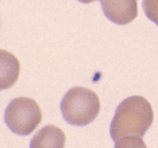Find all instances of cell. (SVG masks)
<instances>
[{
  "instance_id": "obj_1",
  "label": "cell",
  "mask_w": 158,
  "mask_h": 148,
  "mask_svg": "<svg viewBox=\"0 0 158 148\" xmlns=\"http://www.w3.org/2000/svg\"><path fill=\"white\" fill-rule=\"evenodd\" d=\"M154 121L151 104L143 96L124 99L117 108L110 125L111 138L117 142L129 136L143 137Z\"/></svg>"
},
{
  "instance_id": "obj_2",
  "label": "cell",
  "mask_w": 158,
  "mask_h": 148,
  "mask_svg": "<svg viewBox=\"0 0 158 148\" xmlns=\"http://www.w3.org/2000/svg\"><path fill=\"white\" fill-rule=\"evenodd\" d=\"M63 119L73 126H86L95 120L100 111L98 95L85 87L69 90L60 103Z\"/></svg>"
},
{
  "instance_id": "obj_3",
  "label": "cell",
  "mask_w": 158,
  "mask_h": 148,
  "mask_svg": "<svg viewBox=\"0 0 158 148\" xmlns=\"http://www.w3.org/2000/svg\"><path fill=\"white\" fill-rule=\"evenodd\" d=\"M42 111L35 100L29 97H17L7 105L4 121L7 128L15 134L27 136L42 121Z\"/></svg>"
},
{
  "instance_id": "obj_4",
  "label": "cell",
  "mask_w": 158,
  "mask_h": 148,
  "mask_svg": "<svg viewBox=\"0 0 158 148\" xmlns=\"http://www.w3.org/2000/svg\"><path fill=\"white\" fill-rule=\"evenodd\" d=\"M105 16L112 22L125 25L138 15L137 0H100Z\"/></svg>"
},
{
  "instance_id": "obj_5",
  "label": "cell",
  "mask_w": 158,
  "mask_h": 148,
  "mask_svg": "<svg viewBox=\"0 0 158 148\" xmlns=\"http://www.w3.org/2000/svg\"><path fill=\"white\" fill-rule=\"evenodd\" d=\"M65 144L64 132L55 125H46L31 138L30 148H64Z\"/></svg>"
},
{
  "instance_id": "obj_6",
  "label": "cell",
  "mask_w": 158,
  "mask_h": 148,
  "mask_svg": "<svg viewBox=\"0 0 158 148\" xmlns=\"http://www.w3.org/2000/svg\"><path fill=\"white\" fill-rule=\"evenodd\" d=\"M19 70L18 58L10 52L0 49V91L9 89L17 82Z\"/></svg>"
},
{
  "instance_id": "obj_7",
  "label": "cell",
  "mask_w": 158,
  "mask_h": 148,
  "mask_svg": "<svg viewBox=\"0 0 158 148\" xmlns=\"http://www.w3.org/2000/svg\"><path fill=\"white\" fill-rule=\"evenodd\" d=\"M114 148H147V146L141 137L129 136L117 141Z\"/></svg>"
},
{
  "instance_id": "obj_8",
  "label": "cell",
  "mask_w": 158,
  "mask_h": 148,
  "mask_svg": "<svg viewBox=\"0 0 158 148\" xmlns=\"http://www.w3.org/2000/svg\"><path fill=\"white\" fill-rule=\"evenodd\" d=\"M143 7L146 17L158 26V0H143Z\"/></svg>"
},
{
  "instance_id": "obj_9",
  "label": "cell",
  "mask_w": 158,
  "mask_h": 148,
  "mask_svg": "<svg viewBox=\"0 0 158 148\" xmlns=\"http://www.w3.org/2000/svg\"><path fill=\"white\" fill-rule=\"evenodd\" d=\"M78 1H80L81 3H83V4H89V3H93V2H95L98 0H78Z\"/></svg>"
}]
</instances>
